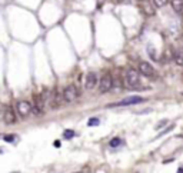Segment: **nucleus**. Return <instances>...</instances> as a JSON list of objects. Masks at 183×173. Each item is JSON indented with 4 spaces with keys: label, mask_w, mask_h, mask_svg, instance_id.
Here are the masks:
<instances>
[{
    "label": "nucleus",
    "mask_w": 183,
    "mask_h": 173,
    "mask_svg": "<svg viewBox=\"0 0 183 173\" xmlns=\"http://www.w3.org/2000/svg\"><path fill=\"white\" fill-rule=\"evenodd\" d=\"M139 73H142L146 77H155L156 76V72L153 69V66L149 63V62H140L139 63Z\"/></svg>",
    "instance_id": "39448f33"
},
{
    "label": "nucleus",
    "mask_w": 183,
    "mask_h": 173,
    "mask_svg": "<svg viewBox=\"0 0 183 173\" xmlns=\"http://www.w3.org/2000/svg\"><path fill=\"white\" fill-rule=\"evenodd\" d=\"M113 86V79H112V75L110 73H106L103 75V77L100 79V83H99V92L100 93H108Z\"/></svg>",
    "instance_id": "f03ea898"
},
{
    "label": "nucleus",
    "mask_w": 183,
    "mask_h": 173,
    "mask_svg": "<svg viewBox=\"0 0 183 173\" xmlns=\"http://www.w3.org/2000/svg\"><path fill=\"white\" fill-rule=\"evenodd\" d=\"M73 136H75V132H73V130H65V132H63V137H65V139H72Z\"/></svg>",
    "instance_id": "dca6fc26"
},
{
    "label": "nucleus",
    "mask_w": 183,
    "mask_h": 173,
    "mask_svg": "<svg viewBox=\"0 0 183 173\" xmlns=\"http://www.w3.org/2000/svg\"><path fill=\"white\" fill-rule=\"evenodd\" d=\"M172 5H173V9L178 13H183V0H175Z\"/></svg>",
    "instance_id": "ddd939ff"
},
{
    "label": "nucleus",
    "mask_w": 183,
    "mask_h": 173,
    "mask_svg": "<svg viewBox=\"0 0 183 173\" xmlns=\"http://www.w3.org/2000/svg\"><path fill=\"white\" fill-rule=\"evenodd\" d=\"M53 145H54L56 147H60V142H59V140H56V142L53 143Z\"/></svg>",
    "instance_id": "6ab92c4d"
},
{
    "label": "nucleus",
    "mask_w": 183,
    "mask_h": 173,
    "mask_svg": "<svg viewBox=\"0 0 183 173\" xmlns=\"http://www.w3.org/2000/svg\"><path fill=\"white\" fill-rule=\"evenodd\" d=\"M126 83H127V86L129 87H136L140 83L139 73H137L136 70H133V69L127 70V73H126Z\"/></svg>",
    "instance_id": "20e7f679"
},
{
    "label": "nucleus",
    "mask_w": 183,
    "mask_h": 173,
    "mask_svg": "<svg viewBox=\"0 0 183 173\" xmlns=\"http://www.w3.org/2000/svg\"><path fill=\"white\" fill-rule=\"evenodd\" d=\"M62 98H63V95H60L59 90L56 89L53 93H52V107L56 109L60 106V100H62Z\"/></svg>",
    "instance_id": "9d476101"
},
{
    "label": "nucleus",
    "mask_w": 183,
    "mask_h": 173,
    "mask_svg": "<svg viewBox=\"0 0 183 173\" xmlns=\"http://www.w3.org/2000/svg\"><path fill=\"white\" fill-rule=\"evenodd\" d=\"M145 100L140 96H130V98H126L123 100H120L117 103H113V104H109V107H119V106H130V104H137V103H142Z\"/></svg>",
    "instance_id": "7ed1b4c3"
},
{
    "label": "nucleus",
    "mask_w": 183,
    "mask_h": 173,
    "mask_svg": "<svg viewBox=\"0 0 183 173\" xmlns=\"http://www.w3.org/2000/svg\"><path fill=\"white\" fill-rule=\"evenodd\" d=\"M152 2H153V5L156 7H165L169 3V0H152Z\"/></svg>",
    "instance_id": "4468645a"
},
{
    "label": "nucleus",
    "mask_w": 183,
    "mask_h": 173,
    "mask_svg": "<svg viewBox=\"0 0 183 173\" xmlns=\"http://www.w3.org/2000/svg\"><path fill=\"white\" fill-rule=\"evenodd\" d=\"M33 100H34V112L37 114L43 113L44 110V99L42 95H33Z\"/></svg>",
    "instance_id": "1a4fd4ad"
},
{
    "label": "nucleus",
    "mask_w": 183,
    "mask_h": 173,
    "mask_svg": "<svg viewBox=\"0 0 183 173\" xmlns=\"http://www.w3.org/2000/svg\"><path fill=\"white\" fill-rule=\"evenodd\" d=\"M99 123H100V120L97 119V117H92V119H89V122H87V124L89 126H99Z\"/></svg>",
    "instance_id": "2eb2a0df"
},
{
    "label": "nucleus",
    "mask_w": 183,
    "mask_h": 173,
    "mask_svg": "<svg viewBox=\"0 0 183 173\" xmlns=\"http://www.w3.org/2000/svg\"><path fill=\"white\" fill-rule=\"evenodd\" d=\"M17 113L20 114V117H27L29 114H30V112H32V104L29 102H26V100H20V102L17 103Z\"/></svg>",
    "instance_id": "423d86ee"
},
{
    "label": "nucleus",
    "mask_w": 183,
    "mask_h": 173,
    "mask_svg": "<svg viewBox=\"0 0 183 173\" xmlns=\"http://www.w3.org/2000/svg\"><path fill=\"white\" fill-rule=\"evenodd\" d=\"M97 85V76L96 73H93V72H90V73H87L86 75V80H85V87H86L87 90H92V89H95Z\"/></svg>",
    "instance_id": "6e6552de"
},
{
    "label": "nucleus",
    "mask_w": 183,
    "mask_h": 173,
    "mask_svg": "<svg viewBox=\"0 0 183 173\" xmlns=\"http://www.w3.org/2000/svg\"><path fill=\"white\" fill-rule=\"evenodd\" d=\"M3 119H5V123L6 124H13L14 122H16V114H14V110H13L10 106H5Z\"/></svg>",
    "instance_id": "0eeeda50"
},
{
    "label": "nucleus",
    "mask_w": 183,
    "mask_h": 173,
    "mask_svg": "<svg viewBox=\"0 0 183 173\" xmlns=\"http://www.w3.org/2000/svg\"><path fill=\"white\" fill-rule=\"evenodd\" d=\"M120 143H122V140H120L119 137H114V139H112V140H110V146H112V147H117Z\"/></svg>",
    "instance_id": "f3484780"
},
{
    "label": "nucleus",
    "mask_w": 183,
    "mask_h": 173,
    "mask_svg": "<svg viewBox=\"0 0 183 173\" xmlns=\"http://www.w3.org/2000/svg\"><path fill=\"white\" fill-rule=\"evenodd\" d=\"M140 10L145 13L146 16H153L155 14V7L147 3H140Z\"/></svg>",
    "instance_id": "9b49d317"
},
{
    "label": "nucleus",
    "mask_w": 183,
    "mask_h": 173,
    "mask_svg": "<svg viewBox=\"0 0 183 173\" xmlns=\"http://www.w3.org/2000/svg\"><path fill=\"white\" fill-rule=\"evenodd\" d=\"M79 90H77V87L75 85H69V86L65 87V90H63V100L67 103H73L76 99L79 98Z\"/></svg>",
    "instance_id": "f257e3e1"
},
{
    "label": "nucleus",
    "mask_w": 183,
    "mask_h": 173,
    "mask_svg": "<svg viewBox=\"0 0 183 173\" xmlns=\"http://www.w3.org/2000/svg\"><path fill=\"white\" fill-rule=\"evenodd\" d=\"M175 62H176V65H179V66H183V49H179V50H176L175 52Z\"/></svg>",
    "instance_id": "f8f14e48"
},
{
    "label": "nucleus",
    "mask_w": 183,
    "mask_h": 173,
    "mask_svg": "<svg viewBox=\"0 0 183 173\" xmlns=\"http://www.w3.org/2000/svg\"><path fill=\"white\" fill-rule=\"evenodd\" d=\"M178 173H183V169L180 168V169H179V170H178Z\"/></svg>",
    "instance_id": "aec40b11"
},
{
    "label": "nucleus",
    "mask_w": 183,
    "mask_h": 173,
    "mask_svg": "<svg viewBox=\"0 0 183 173\" xmlns=\"http://www.w3.org/2000/svg\"><path fill=\"white\" fill-rule=\"evenodd\" d=\"M5 142H14V139H16V136L14 135H5Z\"/></svg>",
    "instance_id": "a211bd4d"
}]
</instances>
